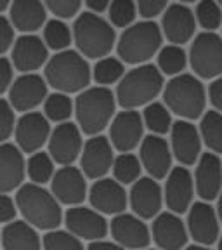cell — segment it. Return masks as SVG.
I'll list each match as a JSON object with an SVG mask.
<instances>
[{"instance_id": "cell-38", "label": "cell", "mask_w": 222, "mask_h": 250, "mask_svg": "<svg viewBox=\"0 0 222 250\" xmlns=\"http://www.w3.org/2000/svg\"><path fill=\"white\" fill-rule=\"evenodd\" d=\"M42 247L49 250H82L83 243L70 229L54 228L42 236Z\"/></svg>"}, {"instance_id": "cell-27", "label": "cell", "mask_w": 222, "mask_h": 250, "mask_svg": "<svg viewBox=\"0 0 222 250\" xmlns=\"http://www.w3.org/2000/svg\"><path fill=\"white\" fill-rule=\"evenodd\" d=\"M26 176L23 149L18 145L0 143V193L18 191Z\"/></svg>"}, {"instance_id": "cell-40", "label": "cell", "mask_w": 222, "mask_h": 250, "mask_svg": "<svg viewBox=\"0 0 222 250\" xmlns=\"http://www.w3.org/2000/svg\"><path fill=\"white\" fill-rule=\"evenodd\" d=\"M109 23L115 28H127L134 23L137 12V4L134 0H111L108 7Z\"/></svg>"}, {"instance_id": "cell-21", "label": "cell", "mask_w": 222, "mask_h": 250, "mask_svg": "<svg viewBox=\"0 0 222 250\" xmlns=\"http://www.w3.org/2000/svg\"><path fill=\"white\" fill-rule=\"evenodd\" d=\"M49 61V47L45 40L33 33H24L16 40L11 49V62L14 70L21 73H31L45 66Z\"/></svg>"}, {"instance_id": "cell-7", "label": "cell", "mask_w": 222, "mask_h": 250, "mask_svg": "<svg viewBox=\"0 0 222 250\" xmlns=\"http://www.w3.org/2000/svg\"><path fill=\"white\" fill-rule=\"evenodd\" d=\"M163 42L161 28L153 20L132 23L123 30L117 42L118 58L127 64H144L158 54Z\"/></svg>"}, {"instance_id": "cell-42", "label": "cell", "mask_w": 222, "mask_h": 250, "mask_svg": "<svg viewBox=\"0 0 222 250\" xmlns=\"http://www.w3.org/2000/svg\"><path fill=\"white\" fill-rule=\"evenodd\" d=\"M16 109L7 99L0 98V143H5L14 134L16 129Z\"/></svg>"}, {"instance_id": "cell-17", "label": "cell", "mask_w": 222, "mask_h": 250, "mask_svg": "<svg viewBox=\"0 0 222 250\" xmlns=\"http://www.w3.org/2000/svg\"><path fill=\"white\" fill-rule=\"evenodd\" d=\"M170 148L174 153V158L181 165H195L202 156V134L191 120L174 122L170 129Z\"/></svg>"}, {"instance_id": "cell-19", "label": "cell", "mask_w": 222, "mask_h": 250, "mask_svg": "<svg viewBox=\"0 0 222 250\" xmlns=\"http://www.w3.org/2000/svg\"><path fill=\"white\" fill-rule=\"evenodd\" d=\"M172 148L167 143V139L160 134H149L142 137L139 145V158L142 168L148 172V176L155 179H163L172 170Z\"/></svg>"}, {"instance_id": "cell-15", "label": "cell", "mask_w": 222, "mask_h": 250, "mask_svg": "<svg viewBox=\"0 0 222 250\" xmlns=\"http://www.w3.org/2000/svg\"><path fill=\"white\" fill-rule=\"evenodd\" d=\"M196 193L195 177L186 165L174 167L168 172L167 181H165L163 198L168 210L176 214H186L193 205V196Z\"/></svg>"}, {"instance_id": "cell-43", "label": "cell", "mask_w": 222, "mask_h": 250, "mask_svg": "<svg viewBox=\"0 0 222 250\" xmlns=\"http://www.w3.org/2000/svg\"><path fill=\"white\" fill-rule=\"evenodd\" d=\"M137 12L144 20H153L156 16L163 14V11L168 7V0H136Z\"/></svg>"}, {"instance_id": "cell-8", "label": "cell", "mask_w": 222, "mask_h": 250, "mask_svg": "<svg viewBox=\"0 0 222 250\" xmlns=\"http://www.w3.org/2000/svg\"><path fill=\"white\" fill-rule=\"evenodd\" d=\"M189 64L196 77L212 80L222 75V37L214 31H203L195 37L189 49Z\"/></svg>"}, {"instance_id": "cell-26", "label": "cell", "mask_w": 222, "mask_h": 250, "mask_svg": "<svg viewBox=\"0 0 222 250\" xmlns=\"http://www.w3.org/2000/svg\"><path fill=\"white\" fill-rule=\"evenodd\" d=\"M196 195L205 202L215 200L222 191V162L217 153H202L195 170Z\"/></svg>"}, {"instance_id": "cell-37", "label": "cell", "mask_w": 222, "mask_h": 250, "mask_svg": "<svg viewBox=\"0 0 222 250\" xmlns=\"http://www.w3.org/2000/svg\"><path fill=\"white\" fill-rule=\"evenodd\" d=\"M111 170L115 179L120 181L121 184H134L141 177L142 164L139 156L132 155L130 151H121V155L115 156Z\"/></svg>"}, {"instance_id": "cell-48", "label": "cell", "mask_w": 222, "mask_h": 250, "mask_svg": "<svg viewBox=\"0 0 222 250\" xmlns=\"http://www.w3.org/2000/svg\"><path fill=\"white\" fill-rule=\"evenodd\" d=\"M83 4L87 5V9H89V11L101 14V12L108 11L109 4H111V0H83Z\"/></svg>"}, {"instance_id": "cell-2", "label": "cell", "mask_w": 222, "mask_h": 250, "mask_svg": "<svg viewBox=\"0 0 222 250\" xmlns=\"http://www.w3.org/2000/svg\"><path fill=\"white\" fill-rule=\"evenodd\" d=\"M163 73L155 64H137L120 78L117 87V103L123 109H136L153 103L163 92Z\"/></svg>"}, {"instance_id": "cell-22", "label": "cell", "mask_w": 222, "mask_h": 250, "mask_svg": "<svg viewBox=\"0 0 222 250\" xmlns=\"http://www.w3.org/2000/svg\"><path fill=\"white\" fill-rule=\"evenodd\" d=\"M196 16L186 4H170L161 14V33L170 43L184 45L195 37Z\"/></svg>"}, {"instance_id": "cell-33", "label": "cell", "mask_w": 222, "mask_h": 250, "mask_svg": "<svg viewBox=\"0 0 222 250\" xmlns=\"http://www.w3.org/2000/svg\"><path fill=\"white\" fill-rule=\"evenodd\" d=\"M54 158L51 153L45 151H35L31 153V156L26 162V176L30 177L31 183L37 184H47L51 183L52 176H54Z\"/></svg>"}, {"instance_id": "cell-46", "label": "cell", "mask_w": 222, "mask_h": 250, "mask_svg": "<svg viewBox=\"0 0 222 250\" xmlns=\"http://www.w3.org/2000/svg\"><path fill=\"white\" fill-rule=\"evenodd\" d=\"M14 66L7 58L0 56V96L4 92H7V89L11 87V83L14 82Z\"/></svg>"}, {"instance_id": "cell-9", "label": "cell", "mask_w": 222, "mask_h": 250, "mask_svg": "<svg viewBox=\"0 0 222 250\" xmlns=\"http://www.w3.org/2000/svg\"><path fill=\"white\" fill-rule=\"evenodd\" d=\"M219 221L217 210L210 203L202 200L195 202L187 210V233L189 238L200 247H210L219 240Z\"/></svg>"}, {"instance_id": "cell-13", "label": "cell", "mask_w": 222, "mask_h": 250, "mask_svg": "<svg viewBox=\"0 0 222 250\" xmlns=\"http://www.w3.org/2000/svg\"><path fill=\"white\" fill-rule=\"evenodd\" d=\"M144 118L136 109H123L109 124V141L118 151H132L144 137Z\"/></svg>"}, {"instance_id": "cell-45", "label": "cell", "mask_w": 222, "mask_h": 250, "mask_svg": "<svg viewBox=\"0 0 222 250\" xmlns=\"http://www.w3.org/2000/svg\"><path fill=\"white\" fill-rule=\"evenodd\" d=\"M18 203L16 198L12 200L7 193H0V223L7 224L14 221L16 214H18Z\"/></svg>"}, {"instance_id": "cell-35", "label": "cell", "mask_w": 222, "mask_h": 250, "mask_svg": "<svg viewBox=\"0 0 222 250\" xmlns=\"http://www.w3.org/2000/svg\"><path fill=\"white\" fill-rule=\"evenodd\" d=\"M43 40L52 51H64L73 42V30L61 18H56L43 24Z\"/></svg>"}, {"instance_id": "cell-14", "label": "cell", "mask_w": 222, "mask_h": 250, "mask_svg": "<svg viewBox=\"0 0 222 250\" xmlns=\"http://www.w3.org/2000/svg\"><path fill=\"white\" fill-rule=\"evenodd\" d=\"M64 226L75 236L87 242L106 238L109 231V224L104 219V214H101L94 207L89 208L82 205H73L71 208H68L64 214Z\"/></svg>"}, {"instance_id": "cell-51", "label": "cell", "mask_w": 222, "mask_h": 250, "mask_svg": "<svg viewBox=\"0 0 222 250\" xmlns=\"http://www.w3.org/2000/svg\"><path fill=\"white\" fill-rule=\"evenodd\" d=\"M182 4H193V2H198V0H179Z\"/></svg>"}, {"instance_id": "cell-52", "label": "cell", "mask_w": 222, "mask_h": 250, "mask_svg": "<svg viewBox=\"0 0 222 250\" xmlns=\"http://www.w3.org/2000/svg\"><path fill=\"white\" fill-rule=\"evenodd\" d=\"M217 247L222 250V234H221V236H219V240H217Z\"/></svg>"}, {"instance_id": "cell-3", "label": "cell", "mask_w": 222, "mask_h": 250, "mask_svg": "<svg viewBox=\"0 0 222 250\" xmlns=\"http://www.w3.org/2000/svg\"><path fill=\"white\" fill-rule=\"evenodd\" d=\"M16 203L24 221H28L37 229L49 231L61 226V202L52 191H47L43 184H21L16 193Z\"/></svg>"}, {"instance_id": "cell-29", "label": "cell", "mask_w": 222, "mask_h": 250, "mask_svg": "<svg viewBox=\"0 0 222 250\" xmlns=\"http://www.w3.org/2000/svg\"><path fill=\"white\" fill-rule=\"evenodd\" d=\"M0 245L7 250H37L42 240L28 221H11L0 231Z\"/></svg>"}, {"instance_id": "cell-50", "label": "cell", "mask_w": 222, "mask_h": 250, "mask_svg": "<svg viewBox=\"0 0 222 250\" xmlns=\"http://www.w3.org/2000/svg\"><path fill=\"white\" fill-rule=\"evenodd\" d=\"M11 2L12 0H0V14H2L7 7H11Z\"/></svg>"}, {"instance_id": "cell-30", "label": "cell", "mask_w": 222, "mask_h": 250, "mask_svg": "<svg viewBox=\"0 0 222 250\" xmlns=\"http://www.w3.org/2000/svg\"><path fill=\"white\" fill-rule=\"evenodd\" d=\"M200 134L202 141L205 143L210 151L222 153V113L217 109L205 111L200 124Z\"/></svg>"}, {"instance_id": "cell-32", "label": "cell", "mask_w": 222, "mask_h": 250, "mask_svg": "<svg viewBox=\"0 0 222 250\" xmlns=\"http://www.w3.org/2000/svg\"><path fill=\"white\" fill-rule=\"evenodd\" d=\"M75 113V101L66 92H56L49 94L43 101V115L54 124H61V122H68L70 117Z\"/></svg>"}, {"instance_id": "cell-25", "label": "cell", "mask_w": 222, "mask_h": 250, "mask_svg": "<svg viewBox=\"0 0 222 250\" xmlns=\"http://www.w3.org/2000/svg\"><path fill=\"white\" fill-rule=\"evenodd\" d=\"M151 238L156 247L163 250H179L187 245V226L176 212H161L151 226Z\"/></svg>"}, {"instance_id": "cell-12", "label": "cell", "mask_w": 222, "mask_h": 250, "mask_svg": "<svg viewBox=\"0 0 222 250\" xmlns=\"http://www.w3.org/2000/svg\"><path fill=\"white\" fill-rule=\"evenodd\" d=\"M115 146L111 145L109 137L101 134L90 136L87 143H83L82 153H80V167L87 179H101L111 170L115 162Z\"/></svg>"}, {"instance_id": "cell-54", "label": "cell", "mask_w": 222, "mask_h": 250, "mask_svg": "<svg viewBox=\"0 0 222 250\" xmlns=\"http://www.w3.org/2000/svg\"><path fill=\"white\" fill-rule=\"evenodd\" d=\"M221 28H222V26H221Z\"/></svg>"}, {"instance_id": "cell-34", "label": "cell", "mask_w": 222, "mask_h": 250, "mask_svg": "<svg viewBox=\"0 0 222 250\" xmlns=\"http://www.w3.org/2000/svg\"><path fill=\"white\" fill-rule=\"evenodd\" d=\"M142 118H144V125L146 129L153 134H163L170 132L172 129V111L167 108L165 103H149L146 104L144 113H142Z\"/></svg>"}, {"instance_id": "cell-44", "label": "cell", "mask_w": 222, "mask_h": 250, "mask_svg": "<svg viewBox=\"0 0 222 250\" xmlns=\"http://www.w3.org/2000/svg\"><path fill=\"white\" fill-rule=\"evenodd\" d=\"M14 30L16 28L12 26L11 20L0 16V56L5 54L14 45Z\"/></svg>"}, {"instance_id": "cell-41", "label": "cell", "mask_w": 222, "mask_h": 250, "mask_svg": "<svg viewBox=\"0 0 222 250\" xmlns=\"http://www.w3.org/2000/svg\"><path fill=\"white\" fill-rule=\"evenodd\" d=\"M83 0H43L47 11L61 20H71L78 14Z\"/></svg>"}, {"instance_id": "cell-53", "label": "cell", "mask_w": 222, "mask_h": 250, "mask_svg": "<svg viewBox=\"0 0 222 250\" xmlns=\"http://www.w3.org/2000/svg\"><path fill=\"white\" fill-rule=\"evenodd\" d=\"M217 2H219V4H221V5H222V0H217Z\"/></svg>"}, {"instance_id": "cell-10", "label": "cell", "mask_w": 222, "mask_h": 250, "mask_svg": "<svg viewBox=\"0 0 222 250\" xmlns=\"http://www.w3.org/2000/svg\"><path fill=\"white\" fill-rule=\"evenodd\" d=\"M51 191L61 205H82L89 196L87 176L73 165H61L51 179Z\"/></svg>"}, {"instance_id": "cell-39", "label": "cell", "mask_w": 222, "mask_h": 250, "mask_svg": "<svg viewBox=\"0 0 222 250\" xmlns=\"http://www.w3.org/2000/svg\"><path fill=\"white\" fill-rule=\"evenodd\" d=\"M195 16L198 24L207 31H215L222 26V5L217 0H200Z\"/></svg>"}, {"instance_id": "cell-23", "label": "cell", "mask_w": 222, "mask_h": 250, "mask_svg": "<svg viewBox=\"0 0 222 250\" xmlns=\"http://www.w3.org/2000/svg\"><path fill=\"white\" fill-rule=\"evenodd\" d=\"M87 198L90 202V207L104 215L120 214L127 208V203H129V195L125 193L123 184L109 177L96 179V183L90 186Z\"/></svg>"}, {"instance_id": "cell-18", "label": "cell", "mask_w": 222, "mask_h": 250, "mask_svg": "<svg viewBox=\"0 0 222 250\" xmlns=\"http://www.w3.org/2000/svg\"><path fill=\"white\" fill-rule=\"evenodd\" d=\"M109 233L121 249H144L153 240L151 229L146 226L144 219L125 212L113 215L109 223Z\"/></svg>"}, {"instance_id": "cell-28", "label": "cell", "mask_w": 222, "mask_h": 250, "mask_svg": "<svg viewBox=\"0 0 222 250\" xmlns=\"http://www.w3.org/2000/svg\"><path fill=\"white\" fill-rule=\"evenodd\" d=\"M9 20L21 33H35L47 23V7L43 0H12Z\"/></svg>"}, {"instance_id": "cell-16", "label": "cell", "mask_w": 222, "mask_h": 250, "mask_svg": "<svg viewBox=\"0 0 222 250\" xmlns=\"http://www.w3.org/2000/svg\"><path fill=\"white\" fill-rule=\"evenodd\" d=\"M51 132V120L45 115L39 111H26L16 122V145L23 149V153H35L49 143Z\"/></svg>"}, {"instance_id": "cell-6", "label": "cell", "mask_w": 222, "mask_h": 250, "mask_svg": "<svg viewBox=\"0 0 222 250\" xmlns=\"http://www.w3.org/2000/svg\"><path fill=\"white\" fill-rule=\"evenodd\" d=\"M73 42L77 51L87 59H101L113 51L117 43L115 26L98 12H82L73 23Z\"/></svg>"}, {"instance_id": "cell-49", "label": "cell", "mask_w": 222, "mask_h": 250, "mask_svg": "<svg viewBox=\"0 0 222 250\" xmlns=\"http://www.w3.org/2000/svg\"><path fill=\"white\" fill-rule=\"evenodd\" d=\"M217 215H219V221H221V226H222V191H221V195L217 196Z\"/></svg>"}, {"instance_id": "cell-11", "label": "cell", "mask_w": 222, "mask_h": 250, "mask_svg": "<svg viewBox=\"0 0 222 250\" xmlns=\"http://www.w3.org/2000/svg\"><path fill=\"white\" fill-rule=\"evenodd\" d=\"M47 85L49 83L45 77H40L35 71L23 73L9 87V103L16 111H21V113L33 111L37 106L43 104L45 101Z\"/></svg>"}, {"instance_id": "cell-20", "label": "cell", "mask_w": 222, "mask_h": 250, "mask_svg": "<svg viewBox=\"0 0 222 250\" xmlns=\"http://www.w3.org/2000/svg\"><path fill=\"white\" fill-rule=\"evenodd\" d=\"M82 130L77 124L61 122L49 137V153L59 165H73L83 148Z\"/></svg>"}, {"instance_id": "cell-24", "label": "cell", "mask_w": 222, "mask_h": 250, "mask_svg": "<svg viewBox=\"0 0 222 250\" xmlns=\"http://www.w3.org/2000/svg\"><path fill=\"white\" fill-rule=\"evenodd\" d=\"M163 200V189L158 184V179L151 176L139 177L132 184V189L129 193L130 208L134 214L142 219H155L160 214Z\"/></svg>"}, {"instance_id": "cell-47", "label": "cell", "mask_w": 222, "mask_h": 250, "mask_svg": "<svg viewBox=\"0 0 222 250\" xmlns=\"http://www.w3.org/2000/svg\"><path fill=\"white\" fill-rule=\"evenodd\" d=\"M207 94H208V101L214 106V109H217V111L222 113V75L214 78V82L210 83Z\"/></svg>"}, {"instance_id": "cell-5", "label": "cell", "mask_w": 222, "mask_h": 250, "mask_svg": "<svg viewBox=\"0 0 222 250\" xmlns=\"http://www.w3.org/2000/svg\"><path fill=\"white\" fill-rule=\"evenodd\" d=\"M208 94L196 75L179 73L163 87V103L184 120H198L205 113Z\"/></svg>"}, {"instance_id": "cell-4", "label": "cell", "mask_w": 222, "mask_h": 250, "mask_svg": "<svg viewBox=\"0 0 222 250\" xmlns=\"http://www.w3.org/2000/svg\"><path fill=\"white\" fill-rule=\"evenodd\" d=\"M45 80L49 87L66 94L82 92L92 78L89 61L82 52L73 49L58 51L45 62Z\"/></svg>"}, {"instance_id": "cell-31", "label": "cell", "mask_w": 222, "mask_h": 250, "mask_svg": "<svg viewBox=\"0 0 222 250\" xmlns=\"http://www.w3.org/2000/svg\"><path fill=\"white\" fill-rule=\"evenodd\" d=\"M156 62H158V68H160L163 75L176 77V75L182 73V71L186 70L187 54L181 45L170 43V45L161 47L160 51H158V54H156Z\"/></svg>"}, {"instance_id": "cell-36", "label": "cell", "mask_w": 222, "mask_h": 250, "mask_svg": "<svg viewBox=\"0 0 222 250\" xmlns=\"http://www.w3.org/2000/svg\"><path fill=\"white\" fill-rule=\"evenodd\" d=\"M125 62L120 58H111V56H104V58L98 59L96 66L92 68V78L96 80L98 85L109 87L111 83L120 82V78L125 75Z\"/></svg>"}, {"instance_id": "cell-1", "label": "cell", "mask_w": 222, "mask_h": 250, "mask_svg": "<svg viewBox=\"0 0 222 250\" xmlns=\"http://www.w3.org/2000/svg\"><path fill=\"white\" fill-rule=\"evenodd\" d=\"M117 96L109 87H87L75 99V117L83 134L98 136L109 127L117 109Z\"/></svg>"}]
</instances>
